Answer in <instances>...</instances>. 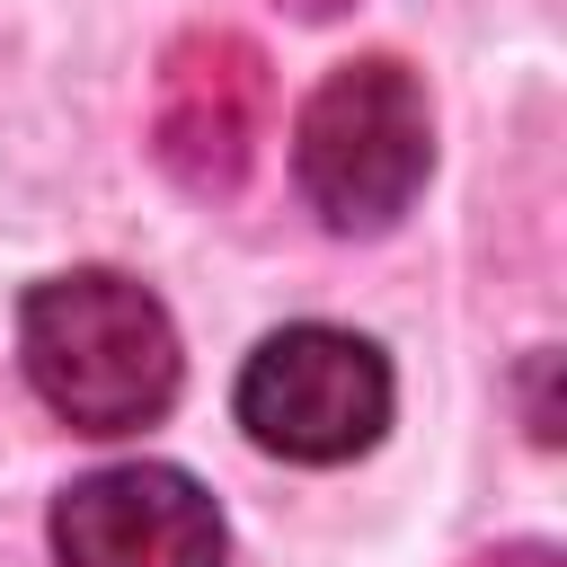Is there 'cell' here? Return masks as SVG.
I'll return each mask as SVG.
<instances>
[{
  "mask_svg": "<svg viewBox=\"0 0 567 567\" xmlns=\"http://www.w3.org/2000/svg\"><path fill=\"white\" fill-rule=\"evenodd\" d=\"M284 9H292V18H346L354 0H284Z\"/></svg>",
  "mask_w": 567,
  "mask_h": 567,
  "instance_id": "52a82bcc",
  "label": "cell"
},
{
  "mask_svg": "<svg viewBox=\"0 0 567 567\" xmlns=\"http://www.w3.org/2000/svg\"><path fill=\"white\" fill-rule=\"evenodd\" d=\"M18 363L35 399L80 434H142L177 399V328L168 310L106 266L53 275L18 310Z\"/></svg>",
  "mask_w": 567,
  "mask_h": 567,
  "instance_id": "6da1fadb",
  "label": "cell"
},
{
  "mask_svg": "<svg viewBox=\"0 0 567 567\" xmlns=\"http://www.w3.org/2000/svg\"><path fill=\"white\" fill-rule=\"evenodd\" d=\"M470 567H558V549H540V540H514V549H487V558H470Z\"/></svg>",
  "mask_w": 567,
  "mask_h": 567,
  "instance_id": "8992f818",
  "label": "cell"
},
{
  "mask_svg": "<svg viewBox=\"0 0 567 567\" xmlns=\"http://www.w3.org/2000/svg\"><path fill=\"white\" fill-rule=\"evenodd\" d=\"M425 168H434V115H425V89L408 62L354 53L310 89V106L292 124V177L328 230H346V239L390 230L416 204Z\"/></svg>",
  "mask_w": 567,
  "mask_h": 567,
  "instance_id": "7a4b0ae2",
  "label": "cell"
},
{
  "mask_svg": "<svg viewBox=\"0 0 567 567\" xmlns=\"http://www.w3.org/2000/svg\"><path fill=\"white\" fill-rule=\"evenodd\" d=\"M266 115H275V71L239 27H195L168 44L151 97V151L186 195H230L257 168Z\"/></svg>",
  "mask_w": 567,
  "mask_h": 567,
  "instance_id": "277c9868",
  "label": "cell"
},
{
  "mask_svg": "<svg viewBox=\"0 0 567 567\" xmlns=\"http://www.w3.org/2000/svg\"><path fill=\"white\" fill-rule=\"evenodd\" d=\"M53 558L62 567H221V514L168 461L89 470L53 496Z\"/></svg>",
  "mask_w": 567,
  "mask_h": 567,
  "instance_id": "5b68a950",
  "label": "cell"
},
{
  "mask_svg": "<svg viewBox=\"0 0 567 567\" xmlns=\"http://www.w3.org/2000/svg\"><path fill=\"white\" fill-rule=\"evenodd\" d=\"M239 425L275 461L337 470V461L381 443V425H390V363L354 328H319V319L275 328L239 363Z\"/></svg>",
  "mask_w": 567,
  "mask_h": 567,
  "instance_id": "3957f363",
  "label": "cell"
}]
</instances>
